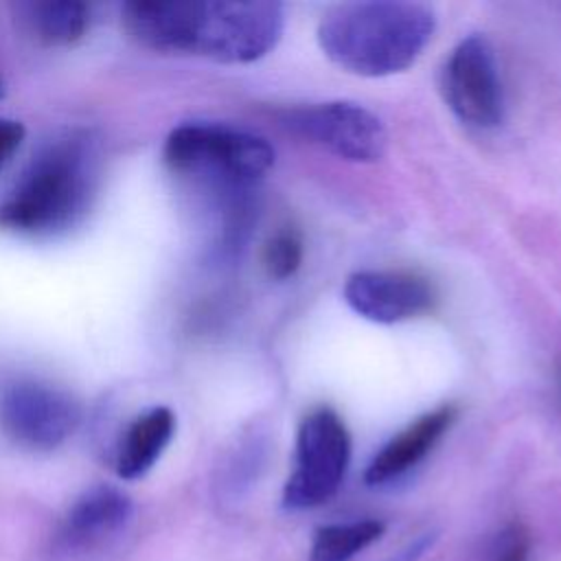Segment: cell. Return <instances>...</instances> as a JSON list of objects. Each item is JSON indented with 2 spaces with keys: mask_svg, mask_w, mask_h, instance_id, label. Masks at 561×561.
<instances>
[{
  "mask_svg": "<svg viewBox=\"0 0 561 561\" xmlns=\"http://www.w3.org/2000/svg\"><path fill=\"white\" fill-rule=\"evenodd\" d=\"M24 136H26V129L20 121L0 116V171L13 158V153L20 149Z\"/></svg>",
  "mask_w": 561,
  "mask_h": 561,
  "instance_id": "e0dca14e",
  "label": "cell"
},
{
  "mask_svg": "<svg viewBox=\"0 0 561 561\" xmlns=\"http://www.w3.org/2000/svg\"><path fill=\"white\" fill-rule=\"evenodd\" d=\"M99 184V145L88 131L46 142L0 202V226L22 234H55L90 208Z\"/></svg>",
  "mask_w": 561,
  "mask_h": 561,
  "instance_id": "7a4b0ae2",
  "label": "cell"
},
{
  "mask_svg": "<svg viewBox=\"0 0 561 561\" xmlns=\"http://www.w3.org/2000/svg\"><path fill=\"white\" fill-rule=\"evenodd\" d=\"M283 127L348 162H377L386 153L383 123L364 105L327 101L283 112Z\"/></svg>",
  "mask_w": 561,
  "mask_h": 561,
  "instance_id": "52a82bcc",
  "label": "cell"
},
{
  "mask_svg": "<svg viewBox=\"0 0 561 561\" xmlns=\"http://www.w3.org/2000/svg\"><path fill=\"white\" fill-rule=\"evenodd\" d=\"M164 162L219 193H245L274 167V147L259 134L208 121L182 123L164 140Z\"/></svg>",
  "mask_w": 561,
  "mask_h": 561,
  "instance_id": "277c9868",
  "label": "cell"
},
{
  "mask_svg": "<svg viewBox=\"0 0 561 561\" xmlns=\"http://www.w3.org/2000/svg\"><path fill=\"white\" fill-rule=\"evenodd\" d=\"M123 24L153 50L250 64L278 44L285 11L270 0H138L123 7Z\"/></svg>",
  "mask_w": 561,
  "mask_h": 561,
  "instance_id": "6da1fadb",
  "label": "cell"
},
{
  "mask_svg": "<svg viewBox=\"0 0 561 561\" xmlns=\"http://www.w3.org/2000/svg\"><path fill=\"white\" fill-rule=\"evenodd\" d=\"M440 90L445 103L469 127L493 129L504 121V85L486 37L469 35L449 55Z\"/></svg>",
  "mask_w": 561,
  "mask_h": 561,
  "instance_id": "ba28073f",
  "label": "cell"
},
{
  "mask_svg": "<svg viewBox=\"0 0 561 561\" xmlns=\"http://www.w3.org/2000/svg\"><path fill=\"white\" fill-rule=\"evenodd\" d=\"M436 31V15L419 2L375 0L331 9L318 24L322 53L359 77L410 68Z\"/></svg>",
  "mask_w": 561,
  "mask_h": 561,
  "instance_id": "3957f363",
  "label": "cell"
},
{
  "mask_svg": "<svg viewBox=\"0 0 561 561\" xmlns=\"http://www.w3.org/2000/svg\"><path fill=\"white\" fill-rule=\"evenodd\" d=\"M81 403L42 381H13L0 390V430L28 451H53L81 423Z\"/></svg>",
  "mask_w": 561,
  "mask_h": 561,
  "instance_id": "8992f818",
  "label": "cell"
},
{
  "mask_svg": "<svg viewBox=\"0 0 561 561\" xmlns=\"http://www.w3.org/2000/svg\"><path fill=\"white\" fill-rule=\"evenodd\" d=\"M386 533V524L373 517L331 522L316 528L307 561H353Z\"/></svg>",
  "mask_w": 561,
  "mask_h": 561,
  "instance_id": "5bb4252c",
  "label": "cell"
},
{
  "mask_svg": "<svg viewBox=\"0 0 561 561\" xmlns=\"http://www.w3.org/2000/svg\"><path fill=\"white\" fill-rule=\"evenodd\" d=\"M4 96V83H2V79H0V99Z\"/></svg>",
  "mask_w": 561,
  "mask_h": 561,
  "instance_id": "ac0fdd59",
  "label": "cell"
},
{
  "mask_svg": "<svg viewBox=\"0 0 561 561\" xmlns=\"http://www.w3.org/2000/svg\"><path fill=\"white\" fill-rule=\"evenodd\" d=\"M131 517L134 502L125 491L112 484H94L55 524L48 537V554L61 561L85 559L118 539Z\"/></svg>",
  "mask_w": 561,
  "mask_h": 561,
  "instance_id": "9c48e42d",
  "label": "cell"
},
{
  "mask_svg": "<svg viewBox=\"0 0 561 561\" xmlns=\"http://www.w3.org/2000/svg\"><path fill=\"white\" fill-rule=\"evenodd\" d=\"M302 263V237L294 226L278 228L263 248V265L276 280L291 278Z\"/></svg>",
  "mask_w": 561,
  "mask_h": 561,
  "instance_id": "9a60e30c",
  "label": "cell"
},
{
  "mask_svg": "<svg viewBox=\"0 0 561 561\" xmlns=\"http://www.w3.org/2000/svg\"><path fill=\"white\" fill-rule=\"evenodd\" d=\"M351 465V434L331 408L309 412L296 434L294 467L283 489V506L309 511L327 504L340 491Z\"/></svg>",
  "mask_w": 561,
  "mask_h": 561,
  "instance_id": "5b68a950",
  "label": "cell"
},
{
  "mask_svg": "<svg viewBox=\"0 0 561 561\" xmlns=\"http://www.w3.org/2000/svg\"><path fill=\"white\" fill-rule=\"evenodd\" d=\"M175 434V414L167 405H153L134 416L121 432L114 451L112 467L123 480H138L147 476Z\"/></svg>",
  "mask_w": 561,
  "mask_h": 561,
  "instance_id": "7c38bea8",
  "label": "cell"
},
{
  "mask_svg": "<svg viewBox=\"0 0 561 561\" xmlns=\"http://www.w3.org/2000/svg\"><path fill=\"white\" fill-rule=\"evenodd\" d=\"M346 305L377 324H397L423 316L436 305L434 285L414 272L362 270L344 283Z\"/></svg>",
  "mask_w": 561,
  "mask_h": 561,
  "instance_id": "30bf717a",
  "label": "cell"
},
{
  "mask_svg": "<svg viewBox=\"0 0 561 561\" xmlns=\"http://www.w3.org/2000/svg\"><path fill=\"white\" fill-rule=\"evenodd\" d=\"M533 535L522 522L504 524L486 546V561H530Z\"/></svg>",
  "mask_w": 561,
  "mask_h": 561,
  "instance_id": "2e32d148",
  "label": "cell"
},
{
  "mask_svg": "<svg viewBox=\"0 0 561 561\" xmlns=\"http://www.w3.org/2000/svg\"><path fill=\"white\" fill-rule=\"evenodd\" d=\"M456 408L440 405L414 419L408 427L394 434L368 462L364 480L368 486H383L419 467L438 445L443 434L454 425Z\"/></svg>",
  "mask_w": 561,
  "mask_h": 561,
  "instance_id": "8fae6325",
  "label": "cell"
},
{
  "mask_svg": "<svg viewBox=\"0 0 561 561\" xmlns=\"http://www.w3.org/2000/svg\"><path fill=\"white\" fill-rule=\"evenodd\" d=\"M15 15L22 28L46 46H70L90 26V7L79 0L20 2Z\"/></svg>",
  "mask_w": 561,
  "mask_h": 561,
  "instance_id": "4fadbf2b",
  "label": "cell"
}]
</instances>
